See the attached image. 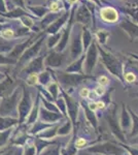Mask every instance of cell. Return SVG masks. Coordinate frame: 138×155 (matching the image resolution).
Returning a JSON list of instances; mask_svg holds the SVG:
<instances>
[{
  "instance_id": "1",
  "label": "cell",
  "mask_w": 138,
  "mask_h": 155,
  "mask_svg": "<svg viewBox=\"0 0 138 155\" xmlns=\"http://www.w3.org/2000/svg\"><path fill=\"white\" fill-rule=\"evenodd\" d=\"M86 151L92 154L101 155H128L127 151L121 146V144L112 141H106L91 145V146L87 147Z\"/></svg>"
},
{
  "instance_id": "2",
  "label": "cell",
  "mask_w": 138,
  "mask_h": 155,
  "mask_svg": "<svg viewBox=\"0 0 138 155\" xmlns=\"http://www.w3.org/2000/svg\"><path fill=\"white\" fill-rule=\"evenodd\" d=\"M104 118L106 120L107 124H108L110 132H111L112 136L119 141V143H123V144L127 143L126 134L123 132V130L121 129V126H120L117 104H114L112 109H109L108 111H107V113H105Z\"/></svg>"
},
{
  "instance_id": "3",
  "label": "cell",
  "mask_w": 138,
  "mask_h": 155,
  "mask_svg": "<svg viewBox=\"0 0 138 155\" xmlns=\"http://www.w3.org/2000/svg\"><path fill=\"white\" fill-rule=\"evenodd\" d=\"M98 52L101 55V60L107 71L111 74H114V77H117L122 83H124V80H123V74L124 72H123V65L121 62L111 53L105 51L103 49L98 48Z\"/></svg>"
},
{
  "instance_id": "4",
  "label": "cell",
  "mask_w": 138,
  "mask_h": 155,
  "mask_svg": "<svg viewBox=\"0 0 138 155\" xmlns=\"http://www.w3.org/2000/svg\"><path fill=\"white\" fill-rule=\"evenodd\" d=\"M60 93L62 97L64 98L65 104H66V110H67V118L71 121L72 125H73V134L76 136V123H77V117L79 113V102L75 101L73 97H71L67 93L66 90L60 88Z\"/></svg>"
},
{
  "instance_id": "5",
  "label": "cell",
  "mask_w": 138,
  "mask_h": 155,
  "mask_svg": "<svg viewBox=\"0 0 138 155\" xmlns=\"http://www.w3.org/2000/svg\"><path fill=\"white\" fill-rule=\"evenodd\" d=\"M89 79H93L90 74H59V83L63 86L64 90H68L74 87L79 86V84L84 83L85 81Z\"/></svg>"
},
{
  "instance_id": "6",
  "label": "cell",
  "mask_w": 138,
  "mask_h": 155,
  "mask_svg": "<svg viewBox=\"0 0 138 155\" xmlns=\"http://www.w3.org/2000/svg\"><path fill=\"white\" fill-rule=\"evenodd\" d=\"M20 99V91L18 88L11 96H5L2 98L0 104V117H6L11 115L16 109L17 104Z\"/></svg>"
},
{
  "instance_id": "7",
  "label": "cell",
  "mask_w": 138,
  "mask_h": 155,
  "mask_svg": "<svg viewBox=\"0 0 138 155\" xmlns=\"http://www.w3.org/2000/svg\"><path fill=\"white\" fill-rule=\"evenodd\" d=\"M98 47L95 42L91 44V46L88 48L87 54H86V62H85V74H91L94 71L95 66L98 61Z\"/></svg>"
},
{
  "instance_id": "8",
  "label": "cell",
  "mask_w": 138,
  "mask_h": 155,
  "mask_svg": "<svg viewBox=\"0 0 138 155\" xmlns=\"http://www.w3.org/2000/svg\"><path fill=\"white\" fill-rule=\"evenodd\" d=\"M32 109V97L30 92L26 88H24V94L22 97V101L20 102L19 107H18V111H19V123L24 122V120L27 118V116L31 112Z\"/></svg>"
},
{
  "instance_id": "9",
  "label": "cell",
  "mask_w": 138,
  "mask_h": 155,
  "mask_svg": "<svg viewBox=\"0 0 138 155\" xmlns=\"http://www.w3.org/2000/svg\"><path fill=\"white\" fill-rule=\"evenodd\" d=\"M119 122H120L121 129L127 136V134H129L130 129H131L132 119H131V116H130L129 111H128V107L124 102L122 104V110H121V115H120V117H119Z\"/></svg>"
},
{
  "instance_id": "10",
  "label": "cell",
  "mask_w": 138,
  "mask_h": 155,
  "mask_svg": "<svg viewBox=\"0 0 138 155\" xmlns=\"http://www.w3.org/2000/svg\"><path fill=\"white\" fill-rule=\"evenodd\" d=\"M79 106L84 110V114L86 117L87 122L92 126V128L95 131L98 130V126H99V122H98V117L96 115V112H93L92 110H90V107H88V102L86 101H82L79 102Z\"/></svg>"
},
{
  "instance_id": "11",
  "label": "cell",
  "mask_w": 138,
  "mask_h": 155,
  "mask_svg": "<svg viewBox=\"0 0 138 155\" xmlns=\"http://www.w3.org/2000/svg\"><path fill=\"white\" fill-rule=\"evenodd\" d=\"M39 116L42 121L44 123H49V124H56L58 123V121L62 120L65 117L61 113H56V112H52L49 110L41 107L40 111H39Z\"/></svg>"
},
{
  "instance_id": "12",
  "label": "cell",
  "mask_w": 138,
  "mask_h": 155,
  "mask_svg": "<svg viewBox=\"0 0 138 155\" xmlns=\"http://www.w3.org/2000/svg\"><path fill=\"white\" fill-rule=\"evenodd\" d=\"M128 111H129L130 116H131V119H132V125H131V129H130L129 134H127L126 137H127V140L128 139L131 140L133 137H138V115L129 107H128Z\"/></svg>"
},
{
  "instance_id": "13",
  "label": "cell",
  "mask_w": 138,
  "mask_h": 155,
  "mask_svg": "<svg viewBox=\"0 0 138 155\" xmlns=\"http://www.w3.org/2000/svg\"><path fill=\"white\" fill-rule=\"evenodd\" d=\"M86 58V55H81V57L75 59L73 63L66 68V72H71V74H84V61Z\"/></svg>"
},
{
  "instance_id": "14",
  "label": "cell",
  "mask_w": 138,
  "mask_h": 155,
  "mask_svg": "<svg viewBox=\"0 0 138 155\" xmlns=\"http://www.w3.org/2000/svg\"><path fill=\"white\" fill-rule=\"evenodd\" d=\"M100 14H101L102 19L109 23H114L119 19V14L112 7H104L100 11Z\"/></svg>"
},
{
  "instance_id": "15",
  "label": "cell",
  "mask_w": 138,
  "mask_h": 155,
  "mask_svg": "<svg viewBox=\"0 0 138 155\" xmlns=\"http://www.w3.org/2000/svg\"><path fill=\"white\" fill-rule=\"evenodd\" d=\"M63 61H64L63 55L59 54V53H53L47 58L46 64L52 67H58L63 64Z\"/></svg>"
},
{
  "instance_id": "16",
  "label": "cell",
  "mask_w": 138,
  "mask_h": 155,
  "mask_svg": "<svg viewBox=\"0 0 138 155\" xmlns=\"http://www.w3.org/2000/svg\"><path fill=\"white\" fill-rule=\"evenodd\" d=\"M82 41H81V36H77L75 37V39L72 42V46H71V58L72 59H77L82 53Z\"/></svg>"
},
{
  "instance_id": "17",
  "label": "cell",
  "mask_w": 138,
  "mask_h": 155,
  "mask_svg": "<svg viewBox=\"0 0 138 155\" xmlns=\"http://www.w3.org/2000/svg\"><path fill=\"white\" fill-rule=\"evenodd\" d=\"M57 144L56 141H50V140H44V139H40V137H37L35 139V149L37 151V154H40L43 149L47 148L49 146H52V145Z\"/></svg>"
},
{
  "instance_id": "18",
  "label": "cell",
  "mask_w": 138,
  "mask_h": 155,
  "mask_svg": "<svg viewBox=\"0 0 138 155\" xmlns=\"http://www.w3.org/2000/svg\"><path fill=\"white\" fill-rule=\"evenodd\" d=\"M75 139H76V136L72 134L71 140H70L69 143L67 144V146L61 150V154H60V155H76L77 154L79 149H77L76 147H75V145H74Z\"/></svg>"
},
{
  "instance_id": "19",
  "label": "cell",
  "mask_w": 138,
  "mask_h": 155,
  "mask_svg": "<svg viewBox=\"0 0 138 155\" xmlns=\"http://www.w3.org/2000/svg\"><path fill=\"white\" fill-rule=\"evenodd\" d=\"M71 132H73V125H72L71 121H70L69 119H67L64 124H62V125L59 126L57 136L65 137V136H68V134H70Z\"/></svg>"
},
{
  "instance_id": "20",
  "label": "cell",
  "mask_w": 138,
  "mask_h": 155,
  "mask_svg": "<svg viewBox=\"0 0 138 155\" xmlns=\"http://www.w3.org/2000/svg\"><path fill=\"white\" fill-rule=\"evenodd\" d=\"M17 123H19V119H12L9 117H0V131L6 130Z\"/></svg>"
},
{
  "instance_id": "21",
  "label": "cell",
  "mask_w": 138,
  "mask_h": 155,
  "mask_svg": "<svg viewBox=\"0 0 138 155\" xmlns=\"http://www.w3.org/2000/svg\"><path fill=\"white\" fill-rule=\"evenodd\" d=\"M39 99H40V94H38L36 98V101L34 104V107L31 109V113L29 114V117H28V123L29 124H32V123H35L36 121V118L38 117V114H39Z\"/></svg>"
},
{
  "instance_id": "22",
  "label": "cell",
  "mask_w": 138,
  "mask_h": 155,
  "mask_svg": "<svg viewBox=\"0 0 138 155\" xmlns=\"http://www.w3.org/2000/svg\"><path fill=\"white\" fill-rule=\"evenodd\" d=\"M42 68V57L35 59L33 62L29 64L28 67H26L25 71H28L29 74H36L37 71H39Z\"/></svg>"
},
{
  "instance_id": "23",
  "label": "cell",
  "mask_w": 138,
  "mask_h": 155,
  "mask_svg": "<svg viewBox=\"0 0 138 155\" xmlns=\"http://www.w3.org/2000/svg\"><path fill=\"white\" fill-rule=\"evenodd\" d=\"M52 125H54V124H49V123H44V122L37 121V122H35L33 127L31 128L30 134H40L41 131H43V130H46V129L50 128Z\"/></svg>"
},
{
  "instance_id": "24",
  "label": "cell",
  "mask_w": 138,
  "mask_h": 155,
  "mask_svg": "<svg viewBox=\"0 0 138 155\" xmlns=\"http://www.w3.org/2000/svg\"><path fill=\"white\" fill-rule=\"evenodd\" d=\"M47 92L52 95L54 101H56L58 97L60 96L59 95L60 94V87H59V85H58V83H56V82H53V83L49 84V86H47Z\"/></svg>"
},
{
  "instance_id": "25",
  "label": "cell",
  "mask_w": 138,
  "mask_h": 155,
  "mask_svg": "<svg viewBox=\"0 0 138 155\" xmlns=\"http://www.w3.org/2000/svg\"><path fill=\"white\" fill-rule=\"evenodd\" d=\"M12 83H14V81H12L11 78H7L5 81L0 85V96H2V98L6 96V93L8 92L9 87L11 86Z\"/></svg>"
},
{
  "instance_id": "26",
  "label": "cell",
  "mask_w": 138,
  "mask_h": 155,
  "mask_svg": "<svg viewBox=\"0 0 138 155\" xmlns=\"http://www.w3.org/2000/svg\"><path fill=\"white\" fill-rule=\"evenodd\" d=\"M74 145H75V147H76V148L79 150V149H85V148H87V147L91 146V145H93V144H92V143H90V142L88 141L87 139H85V137H77V139H75Z\"/></svg>"
},
{
  "instance_id": "27",
  "label": "cell",
  "mask_w": 138,
  "mask_h": 155,
  "mask_svg": "<svg viewBox=\"0 0 138 155\" xmlns=\"http://www.w3.org/2000/svg\"><path fill=\"white\" fill-rule=\"evenodd\" d=\"M121 146L127 151L128 155H138V145H130V144H123L120 143Z\"/></svg>"
},
{
  "instance_id": "28",
  "label": "cell",
  "mask_w": 138,
  "mask_h": 155,
  "mask_svg": "<svg viewBox=\"0 0 138 155\" xmlns=\"http://www.w3.org/2000/svg\"><path fill=\"white\" fill-rule=\"evenodd\" d=\"M11 128H8L6 129L5 131H0V147L1 146H4L6 144V142L8 141V137L11 136Z\"/></svg>"
},
{
  "instance_id": "29",
  "label": "cell",
  "mask_w": 138,
  "mask_h": 155,
  "mask_svg": "<svg viewBox=\"0 0 138 155\" xmlns=\"http://www.w3.org/2000/svg\"><path fill=\"white\" fill-rule=\"evenodd\" d=\"M82 42H84V49L85 50H88V48H89L90 46H91L92 44V37H91V34L88 32V30H85L84 32V36H82Z\"/></svg>"
},
{
  "instance_id": "30",
  "label": "cell",
  "mask_w": 138,
  "mask_h": 155,
  "mask_svg": "<svg viewBox=\"0 0 138 155\" xmlns=\"http://www.w3.org/2000/svg\"><path fill=\"white\" fill-rule=\"evenodd\" d=\"M123 80H124V82H127V83L131 84L136 81V76H135V74H133V72L128 71V72L123 74Z\"/></svg>"
},
{
  "instance_id": "31",
  "label": "cell",
  "mask_w": 138,
  "mask_h": 155,
  "mask_svg": "<svg viewBox=\"0 0 138 155\" xmlns=\"http://www.w3.org/2000/svg\"><path fill=\"white\" fill-rule=\"evenodd\" d=\"M97 83L99 86H102V87H107L110 83V80L107 78L106 76H100L97 78Z\"/></svg>"
},
{
  "instance_id": "32",
  "label": "cell",
  "mask_w": 138,
  "mask_h": 155,
  "mask_svg": "<svg viewBox=\"0 0 138 155\" xmlns=\"http://www.w3.org/2000/svg\"><path fill=\"white\" fill-rule=\"evenodd\" d=\"M38 81L40 82L41 85H47L50 82V74L47 71L42 72L40 76L38 77Z\"/></svg>"
},
{
  "instance_id": "33",
  "label": "cell",
  "mask_w": 138,
  "mask_h": 155,
  "mask_svg": "<svg viewBox=\"0 0 138 155\" xmlns=\"http://www.w3.org/2000/svg\"><path fill=\"white\" fill-rule=\"evenodd\" d=\"M105 93H106V89L102 86H99V85L94 89V95L96 97H100V98H101Z\"/></svg>"
},
{
  "instance_id": "34",
  "label": "cell",
  "mask_w": 138,
  "mask_h": 155,
  "mask_svg": "<svg viewBox=\"0 0 138 155\" xmlns=\"http://www.w3.org/2000/svg\"><path fill=\"white\" fill-rule=\"evenodd\" d=\"M79 96L82 97V98L86 99L88 97H90V94H91V90H90L88 87H84V88H82L79 90Z\"/></svg>"
},
{
  "instance_id": "35",
  "label": "cell",
  "mask_w": 138,
  "mask_h": 155,
  "mask_svg": "<svg viewBox=\"0 0 138 155\" xmlns=\"http://www.w3.org/2000/svg\"><path fill=\"white\" fill-rule=\"evenodd\" d=\"M97 36H98V41H100L101 45H104L105 42L107 41V37H108V33H103V32H98L97 33Z\"/></svg>"
},
{
  "instance_id": "36",
  "label": "cell",
  "mask_w": 138,
  "mask_h": 155,
  "mask_svg": "<svg viewBox=\"0 0 138 155\" xmlns=\"http://www.w3.org/2000/svg\"><path fill=\"white\" fill-rule=\"evenodd\" d=\"M38 81V76L36 74H30V76L27 80V83L29 85H35Z\"/></svg>"
},
{
  "instance_id": "37",
  "label": "cell",
  "mask_w": 138,
  "mask_h": 155,
  "mask_svg": "<svg viewBox=\"0 0 138 155\" xmlns=\"http://www.w3.org/2000/svg\"><path fill=\"white\" fill-rule=\"evenodd\" d=\"M35 152H36V149H35L34 145H31V146H28L26 149V155H35Z\"/></svg>"
},
{
  "instance_id": "38",
  "label": "cell",
  "mask_w": 138,
  "mask_h": 155,
  "mask_svg": "<svg viewBox=\"0 0 138 155\" xmlns=\"http://www.w3.org/2000/svg\"><path fill=\"white\" fill-rule=\"evenodd\" d=\"M12 34H14V32H12L11 30H5V31L2 33V36H3L4 38H9L11 36H12Z\"/></svg>"
},
{
  "instance_id": "39",
  "label": "cell",
  "mask_w": 138,
  "mask_h": 155,
  "mask_svg": "<svg viewBox=\"0 0 138 155\" xmlns=\"http://www.w3.org/2000/svg\"><path fill=\"white\" fill-rule=\"evenodd\" d=\"M22 154H23V150H22V149H17L16 152H14L12 155H22Z\"/></svg>"
},
{
  "instance_id": "40",
  "label": "cell",
  "mask_w": 138,
  "mask_h": 155,
  "mask_svg": "<svg viewBox=\"0 0 138 155\" xmlns=\"http://www.w3.org/2000/svg\"><path fill=\"white\" fill-rule=\"evenodd\" d=\"M52 6H53V7H51V8L53 9V11H57V9H58V4H57V3H54Z\"/></svg>"
},
{
  "instance_id": "41",
  "label": "cell",
  "mask_w": 138,
  "mask_h": 155,
  "mask_svg": "<svg viewBox=\"0 0 138 155\" xmlns=\"http://www.w3.org/2000/svg\"><path fill=\"white\" fill-rule=\"evenodd\" d=\"M69 2H72V3H73V2H76V0H68Z\"/></svg>"
},
{
  "instance_id": "42",
  "label": "cell",
  "mask_w": 138,
  "mask_h": 155,
  "mask_svg": "<svg viewBox=\"0 0 138 155\" xmlns=\"http://www.w3.org/2000/svg\"><path fill=\"white\" fill-rule=\"evenodd\" d=\"M3 153H4V151H0V155H2Z\"/></svg>"
},
{
  "instance_id": "43",
  "label": "cell",
  "mask_w": 138,
  "mask_h": 155,
  "mask_svg": "<svg viewBox=\"0 0 138 155\" xmlns=\"http://www.w3.org/2000/svg\"><path fill=\"white\" fill-rule=\"evenodd\" d=\"M95 155H101V154H95Z\"/></svg>"
}]
</instances>
